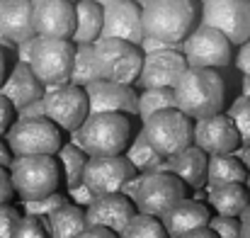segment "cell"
<instances>
[{
  "label": "cell",
  "instance_id": "6da1fadb",
  "mask_svg": "<svg viewBox=\"0 0 250 238\" xmlns=\"http://www.w3.org/2000/svg\"><path fill=\"white\" fill-rule=\"evenodd\" d=\"M172 90H175V107L185 112L189 119H202L224 112L226 85L224 78L216 73V68L189 66Z\"/></svg>",
  "mask_w": 250,
  "mask_h": 238
},
{
  "label": "cell",
  "instance_id": "7a4b0ae2",
  "mask_svg": "<svg viewBox=\"0 0 250 238\" xmlns=\"http://www.w3.org/2000/svg\"><path fill=\"white\" fill-rule=\"evenodd\" d=\"M131 117L122 112H92L81 129L73 131V144H78L87 156H117L131 144Z\"/></svg>",
  "mask_w": 250,
  "mask_h": 238
},
{
  "label": "cell",
  "instance_id": "3957f363",
  "mask_svg": "<svg viewBox=\"0 0 250 238\" xmlns=\"http://www.w3.org/2000/svg\"><path fill=\"white\" fill-rule=\"evenodd\" d=\"M122 192L126 197L134 199L136 209L141 214H151V216H163L172 204H177L180 199L187 197L189 187L172 173L167 170H156V173H146V175H134Z\"/></svg>",
  "mask_w": 250,
  "mask_h": 238
},
{
  "label": "cell",
  "instance_id": "277c9868",
  "mask_svg": "<svg viewBox=\"0 0 250 238\" xmlns=\"http://www.w3.org/2000/svg\"><path fill=\"white\" fill-rule=\"evenodd\" d=\"M10 175L20 202L42 199L63 187L56 156H15L10 163Z\"/></svg>",
  "mask_w": 250,
  "mask_h": 238
},
{
  "label": "cell",
  "instance_id": "5b68a950",
  "mask_svg": "<svg viewBox=\"0 0 250 238\" xmlns=\"http://www.w3.org/2000/svg\"><path fill=\"white\" fill-rule=\"evenodd\" d=\"M194 17L192 0H148L144 5V34L180 46L192 32Z\"/></svg>",
  "mask_w": 250,
  "mask_h": 238
},
{
  "label": "cell",
  "instance_id": "8992f818",
  "mask_svg": "<svg viewBox=\"0 0 250 238\" xmlns=\"http://www.w3.org/2000/svg\"><path fill=\"white\" fill-rule=\"evenodd\" d=\"M92 56H95V71L104 80L117 83H136L141 66H144V51L139 44L114 39V37H100L92 42Z\"/></svg>",
  "mask_w": 250,
  "mask_h": 238
},
{
  "label": "cell",
  "instance_id": "52a82bcc",
  "mask_svg": "<svg viewBox=\"0 0 250 238\" xmlns=\"http://www.w3.org/2000/svg\"><path fill=\"white\" fill-rule=\"evenodd\" d=\"M5 141L12 156H56L63 146L61 129L49 117L34 119H15Z\"/></svg>",
  "mask_w": 250,
  "mask_h": 238
},
{
  "label": "cell",
  "instance_id": "ba28073f",
  "mask_svg": "<svg viewBox=\"0 0 250 238\" xmlns=\"http://www.w3.org/2000/svg\"><path fill=\"white\" fill-rule=\"evenodd\" d=\"M73 56H76V44L71 39H59V37H34L32 44V56L29 66L39 76V80L51 87V85H63L71 83L73 71Z\"/></svg>",
  "mask_w": 250,
  "mask_h": 238
},
{
  "label": "cell",
  "instance_id": "9c48e42d",
  "mask_svg": "<svg viewBox=\"0 0 250 238\" xmlns=\"http://www.w3.org/2000/svg\"><path fill=\"white\" fill-rule=\"evenodd\" d=\"M192 127H194V119H189L177 107H170V109H161V112L151 114L144 122L141 131L148 139V144L161 156L167 158V156L192 146Z\"/></svg>",
  "mask_w": 250,
  "mask_h": 238
},
{
  "label": "cell",
  "instance_id": "30bf717a",
  "mask_svg": "<svg viewBox=\"0 0 250 238\" xmlns=\"http://www.w3.org/2000/svg\"><path fill=\"white\" fill-rule=\"evenodd\" d=\"M90 114V102L87 92L81 85L63 83V85H51L44 92V117H49L61 131H76L81 129Z\"/></svg>",
  "mask_w": 250,
  "mask_h": 238
},
{
  "label": "cell",
  "instance_id": "8fae6325",
  "mask_svg": "<svg viewBox=\"0 0 250 238\" xmlns=\"http://www.w3.org/2000/svg\"><path fill=\"white\" fill-rule=\"evenodd\" d=\"M187 66L194 68H226L233 59V44L229 37L209 24H199L182 42Z\"/></svg>",
  "mask_w": 250,
  "mask_h": 238
},
{
  "label": "cell",
  "instance_id": "7c38bea8",
  "mask_svg": "<svg viewBox=\"0 0 250 238\" xmlns=\"http://www.w3.org/2000/svg\"><path fill=\"white\" fill-rule=\"evenodd\" d=\"M202 24H209L241 46L250 39V0H207L202 7Z\"/></svg>",
  "mask_w": 250,
  "mask_h": 238
},
{
  "label": "cell",
  "instance_id": "4fadbf2b",
  "mask_svg": "<svg viewBox=\"0 0 250 238\" xmlns=\"http://www.w3.org/2000/svg\"><path fill=\"white\" fill-rule=\"evenodd\" d=\"M192 144L202 149L207 156L216 153H236L241 151V134L229 117V112H216L202 119H194L192 127Z\"/></svg>",
  "mask_w": 250,
  "mask_h": 238
},
{
  "label": "cell",
  "instance_id": "5bb4252c",
  "mask_svg": "<svg viewBox=\"0 0 250 238\" xmlns=\"http://www.w3.org/2000/svg\"><path fill=\"white\" fill-rule=\"evenodd\" d=\"M134 175H139V173H136V168L129 163V158L124 153H117V156H90L83 173V182L97 197V195L122 192V187Z\"/></svg>",
  "mask_w": 250,
  "mask_h": 238
},
{
  "label": "cell",
  "instance_id": "9a60e30c",
  "mask_svg": "<svg viewBox=\"0 0 250 238\" xmlns=\"http://www.w3.org/2000/svg\"><path fill=\"white\" fill-rule=\"evenodd\" d=\"M187 59L180 49H161L144 54V66L136 78L141 90L146 87H175L182 73L187 71Z\"/></svg>",
  "mask_w": 250,
  "mask_h": 238
},
{
  "label": "cell",
  "instance_id": "2e32d148",
  "mask_svg": "<svg viewBox=\"0 0 250 238\" xmlns=\"http://www.w3.org/2000/svg\"><path fill=\"white\" fill-rule=\"evenodd\" d=\"M139 214L136 204L131 197L124 192H109V195H97L87 207H85V221L87 226H104L114 234H122L126 224Z\"/></svg>",
  "mask_w": 250,
  "mask_h": 238
},
{
  "label": "cell",
  "instance_id": "e0dca14e",
  "mask_svg": "<svg viewBox=\"0 0 250 238\" xmlns=\"http://www.w3.org/2000/svg\"><path fill=\"white\" fill-rule=\"evenodd\" d=\"M90 114L92 112H122L129 117H136L139 112V92L129 83L97 78L85 85Z\"/></svg>",
  "mask_w": 250,
  "mask_h": 238
},
{
  "label": "cell",
  "instance_id": "ac0fdd59",
  "mask_svg": "<svg viewBox=\"0 0 250 238\" xmlns=\"http://www.w3.org/2000/svg\"><path fill=\"white\" fill-rule=\"evenodd\" d=\"M32 22L39 37L71 39L76 32V2L73 0H34Z\"/></svg>",
  "mask_w": 250,
  "mask_h": 238
},
{
  "label": "cell",
  "instance_id": "d6986e66",
  "mask_svg": "<svg viewBox=\"0 0 250 238\" xmlns=\"http://www.w3.org/2000/svg\"><path fill=\"white\" fill-rule=\"evenodd\" d=\"M100 37H114L131 44L144 42V7L136 0H122L104 7V22Z\"/></svg>",
  "mask_w": 250,
  "mask_h": 238
},
{
  "label": "cell",
  "instance_id": "ffe728a7",
  "mask_svg": "<svg viewBox=\"0 0 250 238\" xmlns=\"http://www.w3.org/2000/svg\"><path fill=\"white\" fill-rule=\"evenodd\" d=\"M211 216H214V212H211L209 204L185 197V199H180L177 204H172L167 209L166 214L161 216V221L166 226L167 236L180 238V236H185V234H189V231H197V229L209 226Z\"/></svg>",
  "mask_w": 250,
  "mask_h": 238
},
{
  "label": "cell",
  "instance_id": "44dd1931",
  "mask_svg": "<svg viewBox=\"0 0 250 238\" xmlns=\"http://www.w3.org/2000/svg\"><path fill=\"white\" fill-rule=\"evenodd\" d=\"M34 0H0V37L10 39L12 44H22L34 39V22H32Z\"/></svg>",
  "mask_w": 250,
  "mask_h": 238
},
{
  "label": "cell",
  "instance_id": "7402d4cb",
  "mask_svg": "<svg viewBox=\"0 0 250 238\" xmlns=\"http://www.w3.org/2000/svg\"><path fill=\"white\" fill-rule=\"evenodd\" d=\"M0 92L20 109V107H24V105L34 102V100H42L44 92H46V85L39 80V76L32 71L29 64L17 61L15 68L7 73L5 83L0 85Z\"/></svg>",
  "mask_w": 250,
  "mask_h": 238
},
{
  "label": "cell",
  "instance_id": "603a6c76",
  "mask_svg": "<svg viewBox=\"0 0 250 238\" xmlns=\"http://www.w3.org/2000/svg\"><path fill=\"white\" fill-rule=\"evenodd\" d=\"M207 163H209V156L192 144V146L167 156L163 170L177 175L189 190H202L207 185Z\"/></svg>",
  "mask_w": 250,
  "mask_h": 238
},
{
  "label": "cell",
  "instance_id": "cb8c5ba5",
  "mask_svg": "<svg viewBox=\"0 0 250 238\" xmlns=\"http://www.w3.org/2000/svg\"><path fill=\"white\" fill-rule=\"evenodd\" d=\"M207 204L211 207L214 214L224 216H241L250 204L248 182H229L219 187H209Z\"/></svg>",
  "mask_w": 250,
  "mask_h": 238
},
{
  "label": "cell",
  "instance_id": "d4e9b609",
  "mask_svg": "<svg viewBox=\"0 0 250 238\" xmlns=\"http://www.w3.org/2000/svg\"><path fill=\"white\" fill-rule=\"evenodd\" d=\"M248 165L236 153L209 156V163H207V185L209 187H219V185H229V182H248Z\"/></svg>",
  "mask_w": 250,
  "mask_h": 238
},
{
  "label": "cell",
  "instance_id": "484cf974",
  "mask_svg": "<svg viewBox=\"0 0 250 238\" xmlns=\"http://www.w3.org/2000/svg\"><path fill=\"white\" fill-rule=\"evenodd\" d=\"M104 7L95 0H76V32L71 37L73 44H92L102 34Z\"/></svg>",
  "mask_w": 250,
  "mask_h": 238
},
{
  "label": "cell",
  "instance_id": "4316f807",
  "mask_svg": "<svg viewBox=\"0 0 250 238\" xmlns=\"http://www.w3.org/2000/svg\"><path fill=\"white\" fill-rule=\"evenodd\" d=\"M46 229H49V238H76L85 226V209L73 204V202H66L63 207H59L56 212H51L46 219H44Z\"/></svg>",
  "mask_w": 250,
  "mask_h": 238
},
{
  "label": "cell",
  "instance_id": "83f0119b",
  "mask_svg": "<svg viewBox=\"0 0 250 238\" xmlns=\"http://www.w3.org/2000/svg\"><path fill=\"white\" fill-rule=\"evenodd\" d=\"M124 156H126L129 163L136 168V173H139V175L163 170V165H166V156H161V153L148 144V139L144 136V131H139V134H134V136H131V144L126 146Z\"/></svg>",
  "mask_w": 250,
  "mask_h": 238
},
{
  "label": "cell",
  "instance_id": "f1b7e54d",
  "mask_svg": "<svg viewBox=\"0 0 250 238\" xmlns=\"http://www.w3.org/2000/svg\"><path fill=\"white\" fill-rule=\"evenodd\" d=\"M59 158V165H61V177H63V190L83 182V173H85V165H87V153L78 144H63L56 153Z\"/></svg>",
  "mask_w": 250,
  "mask_h": 238
},
{
  "label": "cell",
  "instance_id": "f546056e",
  "mask_svg": "<svg viewBox=\"0 0 250 238\" xmlns=\"http://www.w3.org/2000/svg\"><path fill=\"white\" fill-rule=\"evenodd\" d=\"M175 107V90L172 87H146L139 95V112L136 117H141V122H146L151 114Z\"/></svg>",
  "mask_w": 250,
  "mask_h": 238
},
{
  "label": "cell",
  "instance_id": "4dcf8cb0",
  "mask_svg": "<svg viewBox=\"0 0 250 238\" xmlns=\"http://www.w3.org/2000/svg\"><path fill=\"white\" fill-rule=\"evenodd\" d=\"M95 71V56H92V44H76V56H73V71H71V83L73 85H90L97 80Z\"/></svg>",
  "mask_w": 250,
  "mask_h": 238
},
{
  "label": "cell",
  "instance_id": "1f68e13d",
  "mask_svg": "<svg viewBox=\"0 0 250 238\" xmlns=\"http://www.w3.org/2000/svg\"><path fill=\"white\" fill-rule=\"evenodd\" d=\"M119 238H170L163 226V221L158 216H151V214H136L126 229L119 234Z\"/></svg>",
  "mask_w": 250,
  "mask_h": 238
},
{
  "label": "cell",
  "instance_id": "d6a6232c",
  "mask_svg": "<svg viewBox=\"0 0 250 238\" xmlns=\"http://www.w3.org/2000/svg\"><path fill=\"white\" fill-rule=\"evenodd\" d=\"M66 202H71L68 192H54V195H46V197H42V199L22 202V214H32V216L46 219L51 212H56V209L63 207Z\"/></svg>",
  "mask_w": 250,
  "mask_h": 238
},
{
  "label": "cell",
  "instance_id": "836d02e7",
  "mask_svg": "<svg viewBox=\"0 0 250 238\" xmlns=\"http://www.w3.org/2000/svg\"><path fill=\"white\" fill-rule=\"evenodd\" d=\"M229 117L233 119L238 134H241V144L248 146L250 144V97L241 95L231 107H229Z\"/></svg>",
  "mask_w": 250,
  "mask_h": 238
},
{
  "label": "cell",
  "instance_id": "e575fe53",
  "mask_svg": "<svg viewBox=\"0 0 250 238\" xmlns=\"http://www.w3.org/2000/svg\"><path fill=\"white\" fill-rule=\"evenodd\" d=\"M12 238H49V229H46L44 219L32 216V214H22Z\"/></svg>",
  "mask_w": 250,
  "mask_h": 238
},
{
  "label": "cell",
  "instance_id": "d590c367",
  "mask_svg": "<svg viewBox=\"0 0 250 238\" xmlns=\"http://www.w3.org/2000/svg\"><path fill=\"white\" fill-rule=\"evenodd\" d=\"M209 229L216 234V238H241V219L214 214L211 221H209Z\"/></svg>",
  "mask_w": 250,
  "mask_h": 238
},
{
  "label": "cell",
  "instance_id": "8d00e7d4",
  "mask_svg": "<svg viewBox=\"0 0 250 238\" xmlns=\"http://www.w3.org/2000/svg\"><path fill=\"white\" fill-rule=\"evenodd\" d=\"M22 219V212L10 202V204H0V238H12L15 229Z\"/></svg>",
  "mask_w": 250,
  "mask_h": 238
},
{
  "label": "cell",
  "instance_id": "74e56055",
  "mask_svg": "<svg viewBox=\"0 0 250 238\" xmlns=\"http://www.w3.org/2000/svg\"><path fill=\"white\" fill-rule=\"evenodd\" d=\"M17 119V107L0 92V136H5L10 131V127L15 124Z\"/></svg>",
  "mask_w": 250,
  "mask_h": 238
},
{
  "label": "cell",
  "instance_id": "f35d334b",
  "mask_svg": "<svg viewBox=\"0 0 250 238\" xmlns=\"http://www.w3.org/2000/svg\"><path fill=\"white\" fill-rule=\"evenodd\" d=\"M17 197L15 185H12V175L7 165H0V204H10Z\"/></svg>",
  "mask_w": 250,
  "mask_h": 238
},
{
  "label": "cell",
  "instance_id": "ab89813d",
  "mask_svg": "<svg viewBox=\"0 0 250 238\" xmlns=\"http://www.w3.org/2000/svg\"><path fill=\"white\" fill-rule=\"evenodd\" d=\"M66 192H68L71 202H73V204H78V207H83V209L87 207V204H90V202H92V199H95V195L90 192V187H87L85 182H78V185L68 187Z\"/></svg>",
  "mask_w": 250,
  "mask_h": 238
},
{
  "label": "cell",
  "instance_id": "60d3db41",
  "mask_svg": "<svg viewBox=\"0 0 250 238\" xmlns=\"http://www.w3.org/2000/svg\"><path fill=\"white\" fill-rule=\"evenodd\" d=\"M34 117H44V97L17 109V119H34Z\"/></svg>",
  "mask_w": 250,
  "mask_h": 238
},
{
  "label": "cell",
  "instance_id": "b9f144b4",
  "mask_svg": "<svg viewBox=\"0 0 250 238\" xmlns=\"http://www.w3.org/2000/svg\"><path fill=\"white\" fill-rule=\"evenodd\" d=\"M236 68L243 73V76H250V39L246 44H241L238 54H236Z\"/></svg>",
  "mask_w": 250,
  "mask_h": 238
},
{
  "label": "cell",
  "instance_id": "7bdbcfd3",
  "mask_svg": "<svg viewBox=\"0 0 250 238\" xmlns=\"http://www.w3.org/2000/svg\"><path fill=\"white\" fill-rule=\"evenodd\" d=\"M76 238H119V234H114L104 226H85Z\"/></svg>",
  "mask_w": 250,
  "mask_h": 238
},
{
  "label": "cell",
  "instance_id": "ee69618b",
  "mask_svg": "<svg viewBox=\"0 0 250 238\" xmlns=\"http://www.w3.org/2000/svg\"><path fill=\"white\" fill-rule=\"evenodd\" d=\"M32 44H34V39H27V42L17 44V61L29 64V56H32Z\"/></svg>",
  "mask_w": 250,
  "mask_h": 238
},
{
  "label": "cell",
  "instance_id": "f6af8a7d",
  "mask_svg": "<svg viewBox=\"0 0 250 238\" xmlns=\"http://www.w3.org/2000/svg\"><path fill=\"white\" fill-rule=\"evenodd\" d=\"M12 151H10V146H7V141H2V136H0V165H7L10 168V163H12Z\"/></svg>",
  "mask_w": 250,
  "mask_h": 238
},
{
  "label": "cell",
  "instance_id": "bcb514c9",
  "mask_svg": "<svg viewBox=\"0 0 250 238\" xmlns=\"http://www.w3.org/2000/svg\"><path fill=\"white\" fill-rule=\"evenodd\" d=\"M238 219H241V238H250V204Z\"/></svg>",
  "mask_w": 250,
  "mask_h": 238
},
{
  "label": "cell",
  "instance_id": "7dc6e473",
  "mask_svg": "<svg viewBox=\"0 0 250 238\" xmlns=\"http://www.w3.org/2000/svg\"><path fill=\"white\" fill-rule=\"evenodd\" d=\"M180 238H216V234L209 229V226H204V229H197V231H189V234H185V236Z\"/></svg>",
  "mask_w": 250,
  "mask_h": 238
},
{
  "label": "cell",
  "instance_id": "c3c4849f",
  "mask_svg": "<svg viewBox=\"0 0 250 238\" xmlns=\"http://www.w3.org/2000/svg\"><path fill=\"white\" fill-rule=\"evenodd\" d=\"M7 78V56H5V51L0 49V85L5 83Z\"/></svg>",
  "mask_w": 250,
  "mask_h": 238
},
{
  "label": "cell",
  "instance_id": "681fc988",
  "mask_svg": "<svg viewBox=\"0 0 250 238\" xmlns=\"http://www.w3.org/2000/svg\"><path fill=\"white\" fill-rule=\"evenodd\" d=\"M241 158H243V163L248 165V170H250V144L248 146H241Z\"/></svg>",
  "mask_w": 250,
  "mask_h": 238
},
{
  "label": "cell",
  "instance_id": "f907efd6",
  "mask_svg": "<svg viewBox=\"0 0 250 238\" xmlns=\"http://www.w3.org/2000/svg\"><path fill=\"white\" fill-rule=\"evenodd\" d=\"M241 90H243V95H248L250 97V76H243V85H241Z\"/></svg>",
  "mask_w": 250,
  "mask_h": 238
},
{
  "label": "cell",
  "instance_id": "816d5d0a",
  "mask_svg": "<svg viewBox=\"0 0 250 238\" xmlns=\"http://www.w3.org/2000/svg\"><path fill=\"white\" fill-rule=\"evenodd\" d=\"M95 2H100L102 7H109V5H117V2H122V0H95Z\"/></svg>",
  "mask_w": 250,
  "mask_h": 238
},
{
  "label": "cell",
  "instance_id": "f5cc1de1",
  "mask_svg": "<svg viewBox=\"0 0 250 238\" xmlns=\"http://www.w3.org/2000/svg\"><path fill=\"white\" fill-rule=\"evenodd\" d=\"M146 2H148V0H141V5H146Z\"/></svg>",
  "mask_w": 250,
  "mask_h": 238
},
{
  "label": "cell",
  "instance_id": "db71d44e",
  "mask_svg": "<svg viewBox=\"0 0 250 238\" xmlns=\"http://www.w3.org/2000/svg\"><path fill=\"white\" fill-rule=\"evenodd\" d=\"M248 190H250V177H248Z\"/></svg>",
  "mask_w": 250,
  "mask_h": 238
},
{
  "label": "cell",
  "instance_id": "11a10c76",
  "mask_svg": "<svg viewBox=\"0 0 250 238\" xmlns=\"http://www.w3.org/2000/svg\"><path fill=\"white\" fill-rule=\"evenodd\" d=\"M202 2H207V0H202Z\"/></svg>",
  "mask_w": 250,
  "mask_h": 238
},
{
  "label": "cell",
  "instance_id": "9f6ffc18",
  "mask_svg": "<svg viewBox=\"0 0 250 238\" xmlns=\"http://www.w3.org/2000/svg\"><path fill=\"white\" fill-rule=\"evenodd\" d=\"M73 2H76V0H73Z\"/></svg>",
  "mask_w": 250,
  "mask_h": 238
}]
</instances>
